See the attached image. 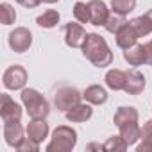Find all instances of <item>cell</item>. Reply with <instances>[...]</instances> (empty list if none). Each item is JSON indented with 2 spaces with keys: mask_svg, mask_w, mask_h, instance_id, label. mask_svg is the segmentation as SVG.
I'll return each mask as SVG.
<instances>
[{
  "mask_svg": "<svg viewBox=\"0 0 152 152\" xmlns=\"http://www.w3.org/2000/svg\"><path fill=\"white\" fill-rule=\"evenodd\" d=\"M83 54L97 68H106L113 63V52L107 41L95 32H90L86 36V41L83 45Z\"/></svg>",
  "mask_w": 152,
  "mask_h": 152,
  "instance_id": "6da1fadb",
  "label": "cell"
},
{
  "mask_svg": "<svg viewBox=\"0 0 152 152\" xmlns=\"http://www.w3.org/2000/svg\"><path fill=\"white\" fill-rule=\"evenodd\" d=\"M22 104L27 109L31 118H47L50 113V106L47 102V99L34 88H23L22 90Z\"/></svg>",
  "mask_w": 152,
  "mask_h": 152,
  "instance_id": "7a4b0ae2",
  "label": "cell"
},
{
  "mask_svg": "<svg viewBox=\"0 0 152 152\" xmlns=\"http://www.w3.org/2000/svg\"><path fill=\"white\" fill-rule=\"evenodd\" d=\"M77 145V132L68 125H59L52 132V140L47 145V152H72Z\"/></svg>",
  "mask_w": 152,
  "mask_h": 152,
  "instance_id": "3957f363",
  "label": "cell"
},
{
  "mask_svg": "<svg viewBox=\"0 0 152 152\" xmlns=\"http://www.w3.org/2000/svg\"><path fill=\"white\" fill-rule=\"evenodd\" d=\"M83 99V93L79 90H75L72 86H64V88H59L54 95V104L59 111H68L72 109L73 106H77Z\"/></svg>",
  "mask_w": 152,
  "mask_h": 152,
  "instance_id": "277c9868",
  "label": "cell"
},
{
  "mask_svg": "<svg viewBox=\"0 0 152 152\" xmlns=\"http://www.w3.org/2000/svg\"><path fill=\"white\" fill-rule=\"evenodd\" d=\"M2 83L7 90H23L27 84V70L20 64L9 66L2 75Z\"/></svg>",
  "mask_w": 152,
  "mask_h": 152,
  "instance_id": "5b68a950",
  "label": "cell"
},
{
  "mask_svg": "<svg viewBox=\"0 0 152 152\" xmlns=\"http://www.w3.org/2000/svg\"><path fill=\"white\" fill-rule=\"evenodd\" d=\"M32 45V32L27 27H16L11 34H9V47L16 52V54H23L31 48Z\"/></svg>",
  "mask_w": 152,
  "mask_h": 152,
  "instance_id": "8992f818",
  "label": "cell"
},
{
  "mask_svg": "<svg viewBox=\"0 0 152 152\" xmlns=\"http://www.w3.org/2000/svg\"><path fill=\"white\" fill-rule=\"evenodd\" d=\"M86 29L81 23H66L64 25V43L72 48H83L84 41H86Z\"/></svg>",
  "mask_w": 152,
  "mask_h": 152,
  "instance_id": "52a82bcc",
  "label": "cell"
},
{
  "mask_svg": "<svg viewBox=\"0 0 152 152\" xmlns=\"http://www.w3.org/2000/svg\"><path fill=\"white\" fill-rule=\"evenodd\" d=\"M0 116H2V122L20 120L22 118V106L18 102H15L9 95L2 93L0 95Z\"/></svg>",
  "mask_w": 152,
  "mask_h": 152,
  "instance_id": "ba28073f",
  "label": "cell"
},
{
  "mask_svg": "<svg viewBox=\"0 0 152 152\" xmlns=\"http://www.w3.org/2000/svg\"><path fill=\"white\" fill-rule=\"evenodd\" d=\"M88 7H90V23H93L97 27L106 25V22L111 15L106 2H102V0H90Z\"/></svg>",
  "mask_w": 152,
  "mask_h": 152,
  "instance_id": "9c48e42d",
  "label": "cell"
},
{
  "mask_svg": "<svg viewBox=\"0 0 152 152\" xmlns=\"http://www.w3.org/2000/svg\"><path fill=\"white\" fill-rule=\"evenodd\" d=\"M115 38H116V45L122 48V50H127L129 47H132V45H136L138 43V38H140V34L136 32V29L132 27V23L131 22H127L116 34H115Z\"/></svg>",
  "mask_w": 152,
  "mask_h": 152,
  "instance_id": "30bf717a",
  "label": "cell"
},
{
  "mask_svg": "<svg viewBox=\"0 0 152 152\" xmlns=\"http://www.w3.org/2000/svg\"><path fill=\"white\" fill-rule=\"evenodd\" d=\"M4 140L9 147H13V148L18 147V143L23 140V127H22L20 120L4 122Z\"/></svg>",
  "mask_w": 152,
  "mask_h": 152,
  "instance_id": "8fae6325",
  "label": "cell"
},
{
  "mask_svg": "<svg viewBox=\"0 0 152 152\" xmlns=\"http://www.w3.org/2000/svg\"><path fill=\"white\" fill-rule=\"evenodd\" d=\"M143 90H145V77H143V73L138 72V70L127 72V79H125L124 91L127 95H140Z\"/></svg>",
  "mask_w": 152,
  "mask_h": 152,
  "instance_id": "7c38bea8",
  "label": "cell"
},
{
  "mask_svg": "<svg viewBox=\"0 0 152 152\" xmlns=\"http://www.w3.org/2000/svg\"><path fill=\"white\" fill-rule=\"evenodd\" d=\"M64 115H66V120H68V122H72V124H83V122H86V120H90V118H91L93 109H91L90 102H88V104L79 102L77 106H73L72 109H68Z\"/></svg>",
  "mask_w": 152,
  "mask_h": 152,
  "instance_id": "4fadbf2b",
  "label": "cell"
},
{
  "mask_svg": "<svg viewBox=\"0 0 152 152\" xmlns=\"http://www.w3.org/2000/svg\"><path fill=\"white\" fill-rule=\"evenodd\" d=\"M27 136L38 143H41L47 136H48V124L45 122V118H32L27 125Z\"/></svg>",
  "mask_w": 152,
  "mask_h": 152,
  "instance_id": "5bb4252c",
  "label": "cell"
},
{
  "mask_svg": "<svg viewBox=\"0 0 152 152\" xmlns=\"http://www.w3.org/2000/svg\"><path fill=\"white\" fill-rule=\"evenodd\" d=\"M124 59H125L131 66H141V64H145V61H147L145 47L140 45V43L129 47L127 50H124Z\"/></svg>",
  "mask_w": 152,
  "mask_h": 152,
  "instance_id": "9a60e30c",
  "label": "cell"
},
{
  "mask_svg": "<svg viewBox=\"0 0 152 152\" xmlns=\"http://www.w3.org/2000/svg\"><path fill=\"white\" fill-rule=\"evenodd\" d=\"M83 99H86V102H90L91 106H100V104H106L107 91L102 86H99V84H91V86H88L84 90Z\"/></svg>",
  "mask_w": 152,
  "mask_h": 152,
  "instance_id": "2e32d148",
  "label": "cell"
},
{
  "mask_svg": "<svg viewBox=\"0 0 152 152\" xmlns=\"http://www.w3.org/2000/svg\"><path fill=\"white\" fill-rule=\"evenodd\" d=\"M138 118H140V115H138L136 107H132V106H129V107H127V106H122V107L116 109V113H115V116H113V122H115L116 127H120V125H124V124L138 122Z\"/></svg>",
  "mask_w": 152,
  "mask_h": 152,
  "instance_id": "e0dca14e",
  "label": "cell"
},
{
  "mask_svg": "<svg viewBox=\"0 0 152 152\" xmlns=\"http://www.w3.org/2000/svg\"><path fill=\"white\" fill-rule=\"evenodd\" d=\"M131 23H132V27L136 29V32L140 34V38H145V36L152 34V9L147 11V13L141 15V16L132 18Z\"/></svg>",
  "mask_w": 152,
  "mask_h": 152,
  "instance_id": "ac0fdd59",
  "label": "cell"
},
{
  "mask_svg": "<svg viewBox=\"0 0 152 152\" xmlns=\"http://www.w3.org/2000/svg\"><path fill=\"white\" fill-rule=\"evenodd\" d=\"M125 79H127V72H122V70H118V68H113V70H109V72L106 73V84H107V88L113 90V91L124 90Z\"/></svg>",
  "mask_w": 152,
  "mask_h": 152,
  "instance_id": "d6986e66",
  "label": "cell"
},
{
  "mask_svg": "<svg viewBox=\"0 0 152 152\" xmlns=\"http://www.w3.org/2000/svg\"><path fill=\"white\" fill-rule=\"evenodd\" d=\"M120 136L127 141V145H134L138 143V140H141V127L138 125V122H131V124H124L118 127Z\"/></svg>",
  "mask_w": 152,
  "mask_h": 152,
  "instance_id": "ffe728a7",
  "label": "cell"
},
{
  "mask_svg": "<svg viewBox=\"0 0 152 152\" xmlns=\"http://www.w3.org/2000/svg\"><path fill=\"white\" fill-rule=\"evenodd\" d=\"M138 152H152V120L145 122L141 127V143L136 147Z\"/></svg>",
  "mask_w": 152,
  "mask_h": 152,
  "instance_id": "44dd1931",
  "label": "cell"
},
{
  "mask_svg": "<svg viewBox=\"0 0 152 152\" xmlns=\"http://www.w3.org/2000/svg\"><path fill=\"white\" fill-rule=\"evenodd\" d=\"M59 18L61 16H59V13L56 9H48V11H45L43 15H39L36 18V23L39 27H43V29H52V27H56L59 23Z\"/></svg>",
  "mask_w": 152,
  "mask_h": 152,
  "instance_id": "7402d4cb",
  "label": "cell"
},
{
  "mask_svg": "<svg viewBox=\"0 0 152 152\" xmlns=\"http://www.w3.org/2000/svg\"><path fill=\"white\" fill-rule=\"evenodd\" d=\"M127 23V20H125V16L124 15H118V13H113V15H109V18H107V22H106V31L107 32H111V34H116L124 25Z\"/></svg>",
  "mask_w": 152,
  "mask_h": 152,
  "instance_id": "603a6c76",
  "label": "cell"
},
{
  "mask_svg": "<svg viewBox=\"0 0 152 152\" xmlns=\"http://www.w3.org/2000/svg\"><path fill=\"white\" fill-rule=\"evenodd\" d=\"M136 7V0H111V9L118 15H129Z\"/></svg>",
  "mask_w": 152,
  "mask_h": 152,
  "instance_id": "cb8c5ba5",
  "label": "cell"
},
{
  "mask_svg": "<svg viewBox=\"0 0 152 152\" xmlns=\"http://www.w3.org/2000/svg\"><path fill=\"white\" fill-rule=\"evenodd\" d=\"M0 20H2L4 25H13L16 22V11L11 4H7V2L0 4Z\"/></svg>",
  "mask_w": 152,
  "mask_h": 152,
  "instance_id": "d4e9b609",
  "label": "cell"
},
{
  "mask_svg": "<svg viewBox=\"0 0 152 152\" xmlns=\"http://www.w3.org/2000/svg\"><path fill=\"white\" fill-rule=\"evenodd\" d=\"M102 148L104 150H118V152H124V150H127L129 148V145H127V141L118 134V136H111V138H107V141L102 145Z\"/></svg>",
  "mask_w": 152,
  "mask_h": 152,
  "instance_id": "484cf974",
  "label": "cell"
},
{
  "mask_svg": "<svg viewBox=\"0 0 152 152\" xmlns=\"http://www.w3.org/2000/svg\"><path fill=\"white\" fill-rule=\"evenodd\" d=\"M73 16L79 23H88L90 22V7L84 2H75L73 6Z\"/></svg>",
  "mask_w": 152,
  "mask_h": 152,
  "instance_id": "4316f807",
  "label": "cell"
},
{
  "mask_svg": "<svg viewBox=\"0 0 152 152\" xmlns=\"http://www.w3.org/2000/svg\"><path fill=\"white\" fill-rule=\"evenodd\" d=\"M16 150H18V152H38V150H39V143L34 141V140H31V138L27 136V138H23V140L18 143Z\"/></svg>",
  "mask_w": 152,
  "mask_h": 152,
  "instance_id": "83f0119b",
  "label": "cell"
},
{
  "mask_svg": "<svg viewBox=\"0 0 152 152\" xmlns=\"http://www.w3.org/2000/svg\"><path fill=\"white\" fill-rule=\"evenodd\" d=\"M16 2H18L20 6L27 7V9H32V7H38V6L41 4V0H16Z\"/></svg>",
  "mask_w": 152,
  "mask_h": 152,
  "instance_id": "f1b7e54d",
  "label": "cell"
},
{
  "mask_svg": "<svg viewBox=\"0 0 152 152\" xmlns=\"http://www.w3.org/2000/svg\"><path fill=\"white\" fill-rule=\"evenodd\" d=\"M143 47H145V56H147L145 64H152V39L147 41V43H143Z\"/></svg>",
  "mask_w": 152,
  "mask_h": 152,
  "instance_id": "f546056e",
  "label": "cell"
},
{
  "mask_svg": "<svg viewBox=\"0 0 152 152\" xmlns=\"http://www.w3.org/2000/svg\"><path fill=\"white\" fill-rule=\"evenodd\" d=\"M41 2H45V4H56V2H59V0H41Z\"/></svg>",
  "mask_w": 152,
  "mask_h": 152,
  "instance_id": "4dcf8cb0",
  "label": "cell"
}]
</instances>
